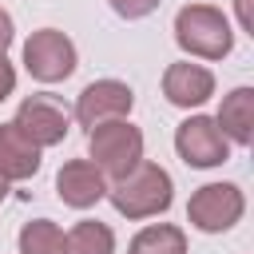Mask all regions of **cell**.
<instances>
[{
  "instance_id": "6da1fadb",
  "label": "cell",
  "mask_w": 254,
  "mask_h": 254,
  "mask_svg": "<svg viewBox=\"0 0 254 254\" xmlns=\"http://www.w3.org/2000/svg\"><path fill=\"white\" fill-rule=\"evenodd\" d=\"M107 198L123 218H151L171 206L175 183L159 163H139L123 179H115V187H107Z\"/></svg>"
},
{
  "instance_id": "7a4b0ae2",
  "label": "cell",
  "mask_w": 254,
  "mask_h": 254,
  "mask_svg": "<svg viewBox=\"0 0 254 254\" xmlns=\"http://www.w3.org/2000/svg\"><path fill=\"white\" fill-rule=\"evenodd\" d=\"M175 44L187 56L222 60L234 48V32H230V20L218 8H210V4H187L175 16Z\"/></svg>"
},
{
  "instance_id": "3957f363",
  "label": "cell",
  "mask_w": 254,
  "mask_h": 254,
  "mask_svg": "<svg viewBox=\"0 0 254 254\" xmlns=\"http://www.w3.org/2000/svg\"><path fill=\"white\" fill-rule=\"evenodd\" d=\"M87 159L103 171V179H123L143 163V131L127 119H111L87 131Z\"/></svg>"
},
{
  "instance_id": "277c9868",
  "label": "cell",
  "mask_w": 254,
  "mask_h": 254,
  "mask_svg": "<svg viewBox=\"0 0 254 254\" xmlns=\"http://www.w3.org/2000/svg\"><path fill=\"white\" fill-rule=\"evenodd\" d=\"M242 210H246V198H242V190H238L234 183H206V187H198V190L190 194V202H187V218H190V226H198L202 234H222V230H230V226L242 218Z\"/></svg>"
},
{
  "instance_id": "5b68a950",
  "label": "cell",
  "mask_w": 254,
  "mask_h": 254,
  "mask_svg": "<svg viewBox=\"0 0 254 254\" xmlns=\"http://www.w3.org/2000/svg\"><path fill=\"white\" fill-rule=\"evenodd\" d=\"M75 44L64 36V32H56V28H40V32H32L28 36V44H24V67H28V75L32 79H40V83H60V79H67L71 71H75Z\"/></svg>"
},
{
  "instance_id": "8992f818",
  "label": "cell",
  "mask_w": 254,
  "mask_h": 254,
  "mask_svg": "<svg viewBox=\"0 0 254 254\" xmlns=\"http://www.w3.org/2000/svg\"><path fill=\"white\" fill-rule=\"evenodd\" d=\"M175 151L187 167H222L230 159V139L218 131V123L210 115H190L175 127Z\"/></svg>"
},
{
  "instance_id": "52a82bcc",
  "label": "cell",
  "mask_w": 254,
  "mask_h": 254,
  "mask_svg": "<svg viewBox=\"0 0 254 254\" xmlns=\"http://www.w3.org/2000/svg\"><path fill=\"white\" fill-rule=\"evenodd\" d=\"M135 107V91L119 79H95L79 91L75 99V119L79 127H99V123H111V119H127Z\"/></svg>"
},
{
  "instance_id": "ba28073f",
  "label": "cell",
  "mask_w": 254,
  "mask_h": 254,
  "mask_svg": "<svg viewBox=\"0 0 254 254\" xmlns=\"http://www.w3.org/2000/svg\"><path fill=\"white\" fill-rule=\"evenodd\" d=\"M12 123H16V127H20L40 151L64 143V135H67V127H71L67 111H64L52 95H28V99L20 103V111H16Z\"/></svg>"
},
{
  "instance_id": "9c48e42d",
  "label": "cell",
  "mask_w": 254,
  "mask_h": 254,
  "mask_svg": "<svg viewBox=\"0 0 254 254\" xmlns=\"http://www.w3.org/2000/svg\"><path fill=\"white\" fill-rule=\"evenodd\" d=\"M56 194H60L64 206L87 210V206H95V202L107 194V179H103V171H99L91 159H71V163H64L60 175H56Z\"/></svg>"
},
{
  "instance_id": "30bf717a",
  "label": "cell",
  "mask_w": 254,
  "mask_h": 254,
  "mask_svg": "<svg viewBox=\"0 0 254 254\" xmlns=\"http://www.w3.org/2000/svg\"><path fill=\"white\" fill-rule=\"evenodd\" d=\"M163 95H167V103H175V107H202V103L214 95V75H210L202 64H190V60L171 64V67L163 71Z\"/></svg>"
},
{
  "instance_id": "8fae6325",
  "label": "cell",
  "mask_w": 254,
  "mask_h": 254,
  "mask_svg": "<svg viewBox=\"0 0 254 254\" xmlns=\"http://www.w3.org/2000/svg\"><path fill=\"white\" fill-rule=\"evenodd\" d=\"M36 171H40V147L16 123H0V179L24 183Z\"/></svg>"
},
{
  "instance_id": "7c38bea8",
  "label": "cell",
  "mask_w": 254,
  "mask_h": 254,
  "mask_svg": "<svg viewBox=\"0 0 254 254\" xmlns=\"http://www.w3.org/2000/svg\"><path fill=\"white\" fill-rule=\"evenodd\" d=\"M214 123H218V131H222L230 143L250 147V143H254V87H234V91L222 99Z\"/></svg>"
},
{
  "instance_id": "4fadbf2b",
  "label": "cell",
  "mask_w": 254,
  "mask_h": 254,
  "mask_svg": "<svg viewBox=\"0 0 254 254\" xmlns=\"http://www.w3.org/2000/svg\"><path fill=\"white\" fill-rule=\"evenodd\" d=\"M64 254H115V234L95 218L75 222L64 234Z\"/></svg>"
},
{
  "instance_id": "5bb4252c",
  "label": "cell",
  "mask_w": 254,
  "mask_h": 254,
  "mask_svg": "<svg viewBox=\"0 0 254 254\" xmlns=\"http://www.w3.org/2000/svg\"><path fill=\"white\" fill-rule=\"evenodd\" d=\"M127 254H187V234L171 222H155V226H143L131 238Z\"/></svg>"
},
{
  "instance_id": "9a60e30c",
  "label": "cell",
  "mask_w": 254,
  "mask_h": 254,
  "mask_svg": "<svg viewBox=\"0 0 254 254\" xmlns=\"http://www.w3.org/2000/svg\"><path fill=\"white\" fill-rule=\"evenodd\" d=\"M20 254H64V230L48 218L24 222L20 230Z\"/></svg>"
},
{
  "instance_id": "2e32d148",
  "label": "cell",
  "mask_w": 254,
  "mask_h": 254,
  "mask_svg": "<svg viewBox=\"0 0 254 254\" xmlns=\"http://www.w3.org/2000/svg\"><path fill=\"white\" fill-rule=\"evenodd\" d=\"M107 4H111V12L123 16V20H143V16H151V12L159 8V0H107Z\"/></svg>"
},
{
  "instance_id": "e0dca14e",
  "label": "cell",
  "mask_w": 254,
  "mask_h": 254,
  "mask_svg": "<svg viewBox=\"0 0 254 254\" xmlns=\"http://www.w3.org/2000/svg\"><path fill=\"white\" fill-rule=\"evenodd\" d=\"M12 91H16V67H12V64H8V56L0 52V103H4Z\"/></svg>"
},
{
  "instance_id": "ac0fdd59",
  "label": "cell",
  "mask_w": 254,
  "mask_h": 254,
  "mask_svg": "<svg viewBox=\"0 0 254 254\" xmlns=\"http://www.w3.org/2000/svg\"><path fill=\"white\" fill-rule=\"evenodd\" d=\"M234 8H238V24H242V32L254 36V0H234Z\"/></svg>"
},
{
  "instance_id": "d6986e66",
  "label": "cell",
  "mask_w": 254,
  "mask_h": 254,
  "mask_svg": "<svg viewBox=\"0 0 254 254\" xmlns=\"http://www.w3.org/2000/svg\"><path fill=\"white\" fill-rule=\"evenodd\" d=\"M12 40H16V24H12V16L0 8V52H8Z\"/></svg>"
},
{
  "instance_id": "ffe728a7",
  "label": "cell",
  "mask_w": 254,
  "mask_h": 254,
  "mask_svg": "<svg viewBox=\"0 0 254 254\" xmlns=\"http://www.w3.org/2000/svg\"><path fill=\"white\" fill-rule=\"evenodd\" d=\"M4 194H8V179H0V202H4Z\"/></svg>"
}]
</instances>
